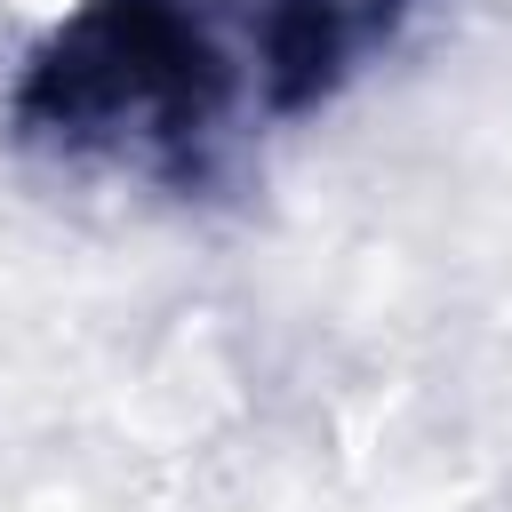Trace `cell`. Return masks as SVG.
Listing matches in <instances>:
<instances>
[{
  "label": "cell",
  "mask_w": 512,
  "mask_h": 512,
  "mask_svg": "<svg viewBox=\"0 0 512 512\" xmlns=\"http://www.w3.org/2000/svg\"><path fill=\"white\" fill-rule=\"evenodd\" d=\"M248 112H264L256 24L224 0H72L8 88L24 144L168 192L216 184Z\"/></svg>",
  "instance_id": "6da1fadb"
},
{
  "label": "cell",
  "mask_w": 512,
  "mask_h": 512,
  "mask_svg": "<svg viewBox=\"0 0 512 512\" xmlns=\"http://www.w3.org/2000/svg\"><path fill=\"white\" fill-rule=\"evenodd\" d=\"M416 0H256V80H264V112L296 120L312 104H328L368 48H384L400 32Z\"/></svg>",
  "instance_id": "7a4b0ae2"
}]
</instances>
